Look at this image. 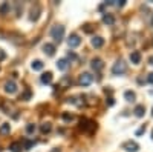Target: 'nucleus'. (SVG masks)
<instances>
[{
	"instance_id": "obj_23",
	"label": "nucleus",
	"mask_w": 153,
	"mask_h": 152,
	"mask_svg": "<svg viewBox=\"0 0 153 152\" xmlns=\"http://www.w3.org/2000/svg\"><path fill=\"white\" fill-rule=\"evenodd\" d=\"M9 149L12 151V152H20L22 151V143H19V142H14L11 146H9Z\"/></svg>"
},
{
	"instance_id": "obj_25",
	"label": "nucleus",
	"mask_w": 153,
	"mask_h": 152,
	"mask_svg": "<svg viewBox=\"0 0 153 152\" xmlns=\"http://www.w3.org/2000/svg\"><path fill=\"white\" fill-rule=\"evenodd\" d=\"M29 98H31V91H29V89H26V91H25V92L22 94L20 100H25V101H28Z\"/></svg>"
},
{
	"instance_id": "obj_20",
	"label": "nucleus",
	"mask_w": 153,
	"mask_h": 152,
	"mask_svg": "<svg viewBox=\"0 0 153 152\" xmlns=\"http://www.w3.org/2000/svg\"><path fill=\"white\" fill-rule=\"evenodd\" d=\"M9 131H11L9 123H3L2 126H0V135H6V134H9Z\"/></svg>"
},
{
	"instance_id": "obj_11",
	"label": "nucleus",
	"mask_w": 153,
	"mask_h": 152,
	"mask_svg": "<svg viewBox=\"0 0 153 152\" xmlns=\"http://www.w3.org/2000/svg\"><path fill=\"white\" fill-rule=\"evenodd\" d=\"M91 43H92L94 48H101L104 45V39H103V37H100V35H97V37H92Z\"/></svg>"
},
{
	"instance_id": "obj_17",
	"label": "nucleus",
	"mask_w": 153,
	"mask_h": 152,
	"mask_svg": "<svg viewBox=\"0 0 153 152\" xmlns=\"http://www.w3.org/2000/svg\"><path fill=\"white\" fill-rule=\"evenodd\" d=\"M31 68H32L34 71H42V69H43V61H42V60H34V61L31 63Z\"/></svg>"
},
{
	"instance_id": "obj_22",
	"label": "nucleus",
	"mask_w": 153,
	"mask_h": 152,
	"mask_svg": "<svg viewBox=\"0 0 153 152\" xmlns=\"http://www.w3.org/2000/svg\"><path fill=\"white\" fill-rule=\"evenodd\" d=\"M35 145V142L34 140H28V138H26V140H23V146H22V149H31L32 146Z\"/></svg>"
},
{
	"instance_id": "obj_4",
	"label": "nucleus",
	"mask_w": 153,
	"mask_h": 152,
	"mask_svg": "<svg viewBox=\"0 0 153 152\" xmlns=\"http://www.w3.org/2000/svg\"><path fill=\"white\" fill-rule=\"evenodd\" d=\"M80 43H81L80 35H76V34H71V35H69V39H68L69 48H76V46H80Z\"/></svg>"
},
{
	"instance_id": "obj_3",
	"label": "nucleus",
	"mask_w": 153,
	"mask_h": 152,
	"mask_svg": "<svg viewBox=\"0 0 153 152\" xmlns=\"http://www.w3.org/2000/svg\"><path fill=\"white\" fill-rule=\"evenodd\" d=\"M78 82H80L81 86H89V85L94 82V75H91L89 72H83V74L80 75V80H78Z\"/></svg>"
},
{
	"instance_id": "obj_26",
	"label": "nucleus",
	"mask_w": 153,
	"mask_h": 152,
	"mask_svg": "<svg viewBox=\"0 0 153 152\" xmlns=\"http://www.w3.org/2000/svg\"><path fill=\"white\" fill-rule=\"evenodd\" d=\"M68 61H74V60H76V54L74 52V51H69L68 52V58H66Z\"/></svg>"
},
{
	"instance_id": "obj_28",
	"label": "nucleus",
	"mask_w": 153,
	"mask_h": 152,
	"mask_svg": "<svg viewBox=\"0 0 153 152\" xmlns=\"http://www.w3.org/2000/svg\"><path fill=\"white\" fill-rule=\"evenodd\" d=\"M113 5H115V6H118V8H121V6L126 5V0H115Z\"/></svg>"
},
{
	"instance_id": "obj_16",
	"label": "nucleus",
	"mask_w": 153,
	"mask_h": 152,
	"mask_svg": "<svg viewBox=\"0 0 153 152\" xmlns=\"http://www.w3.org/2000/svg\"><path fill=\"white\" fill-rule=\"evenodd\" d=\"M9 11H11V6L8 2H3L2 5H0V14L5 16V14H9Z\"/></svg>"
},
{
	"instance_id": "obj_2",
	"label": "nucleus",
	"mask_w": 153,
	"mask_h": 152,
	"mask_svg": "<svg viewBox=\"0 0 153 152\" xmlns=\"http://www.w3.org/2000/svg\"><path fill=\"white\" fill-rule=\"evenodd\" d=\"M126 71H127V65H126L123 60L115 61V65L112 66V72H113V75H123V74H126Z\"/></svg>"
},
{
	"instance_id": "obj_5",
	"label": "nucleus",
	"mask_w": 153,
	"mask_h": 152,
	"mask_svg": "<svg viewBox=\"0 0 153 152\" xmlns=\"http://www.w3.org/2000/svg\"><path fill=\"white\" fill-rule=\"evenodd\" d=\"M123 149H126L127 152H138V149H139V145H138L136 142H132V140H129V142H126V143L123 145Z\"/></svg>"
},
{
	"instance_id": "obj_15",
	"label": "nucleus",
	"mask_w": 153,
	"mask_h": 152,
	"mask_svg": "<svg viewBox=\"0 0 153 152\" xmlns=\"http://www.w3.org/2000/svg\"><path fill=\"white\" fill-rule=\"evenodd\" d=\"M135 115L138 117V118H141V117H144V114H146V108H144V105H138L136 108H135Z\"/></svg>"
},
{
	"instance_id": "obj_10",
	"label": "nucleus",
	"mask_w": 153,
	"mask_h": 152,
	"mask_svg": "<svg viewBox=\"0 0 153 152\" xmlns=\"http://www.w3.org/2000/svg\"><path fill=\"white\" fill-rule=\"evenodd\" d=\"M130 61L133 63V65L141 63V52H139V51H132L130 52Z\"/></svg>"
},
{
	"instance_id": "obj_24",
	"label": "nucleus",
	"mask_w": 153,
	"mask_h": 152,
	"mask_svg": "<svg viewBox=\"0 0 153 152\" xmlns=\"http://www.w3.org/2000/svg\"><path fill=\"white\" fill-rule=\"evenodd\" d=\"M35 129H37V126H35L34 123L26 124V132H28V134H34V132H35Z\"/></svg>"
},
{
	"instance_id": "obj_30",
	"label": "nucleus",
	"mask_w": 153,
	"mask_h": 152,
	"mask_svg": "<svg viewBox=\"0 0 153 152\" xmlns=\"http://www.w3.org/2000/svg\"><path fill=\"white\" fill-rule=\"evenodd\" d=\"M147 83L153 85V72H150V74H149V77H147Z\"/></svg>"
},
{
	"instance_id": "obj_13",
	"label": "nucleus",
	"mask_w": 153,
	"mask_h": 152,
	"mask_svg": "<svg viewBox=\"0 0 153 152\" xmlns=\"http://www.w3.org/2000/svg\"><path fill=\"white\" fill-rule=\"evenodd\" d=\"M103 23H106L107 26H112V25L115 23V17L112 16V14H103Z\"/></svg>"
},
{
	"instance_id": "obj_7",
	"label": "nucleus",
	"mask_w": 153,
	"mask_h": 152,
	"mask_svg": "<svg viewBox=\"0 0 153 152\" xmlns=\"http://www.w3.org/2000/svg\"><path fill=\"white\" fill-rule=\"evenodd\" d=\"M91 66H92V69H94V71L100 72L101 69L104 68V63H103V60H101V58H98V57H97V58H94V60H92Z\"/></svg>"
},
{
	"instance_id": "obj_31",
	"label": "nucleus",
	"mask_w": 153,
	"mask_h": 152,
	"mask_svg": "<svg viewBox=\"0 0 153 152\" xmlns=\"http://www.w3.org/2000/svg\"><path fill=\"white\" fill-rule=\"evenodd\" d=\"M5 58H6L5 51H3V49H0V61H2V60H5Z\"/></svg>"
},
{
	"instance_id": "obj_34",
	"label": "nucleus",
	"mask_w": 153,
	"mask_h": 152,
	"mask_svg": "<svg viewBox=\"0 0 153 152\" xmlns=\"http://www.w3.org/2000/svg\"><path fill=\"white\" fill-rule=\"evenodd\" d=\"M144 131H146V128H141V129H139V131L136 132V135H141V134H143Z\"/></svg>"
},
{
	"instance_id": "obj_8",
	"label": "nucleus",
	"mask_w": 153,
	"mask_h": 152,
	"mask_svg": "<svg viewBox=\"0 0 153 152\" xmlns=\"http://www.w3.org/2000/svg\"><path fill=\"white\" fill-rule=\"evenodd\" d=\"M40 12H42L40 5H35V6L31 9V16H29V19H31L32 22H37V20H38V17H40Z\"/></svg>"
},
{
	"instance_id": "obj_6",
	"label": "nucleus",
	"mask_w": 153,
	"mask_h": 152,
	"mask_svg": "<svg viewBox=\"0 0 153 152\" xmlns=\"http://www.w3.org/2000/svg\"><path fill=\"white\" fill-rule=\"evenodd\" d=\"M5 92L8 94H16L17 92V83L14 80H8L5 83Z\"/></svg>"
},
{
	"instance_id": "obj_1",
	"label": "nucleus",
	"mask_w": 153,
	"mask_h": 152,
	"mask_svg": "<svg viewBox=\"0 0 153 152\" xmlns=\"http://www.w3.org/2000/svg\"><path fill=\"white\" fill-rule=\"evenodd\" d=\"M51 37H52L57 43H61L63 39H65V26H63V25H55V26H52V29H51Z\"/></svg>"
},
{
	"instance_id": "obj_14",
	"label": "nucleus",
	"mask_w": 153,
	"mask_h": 152,
	"mask_svg": "<svg viewBox=\"0 0 153 152\" xmlns=\"http://www.w3.org/2000/svg\"><path fill=\"white\" fill-rule=\"evenodd\" d=\"M68 66H69V61H68L66 58H60V60L57 61V68H58L60 71H66Z\"/></svg>"
},
{
	"instance_id": "obj_21",
	"label": "nucleus",
	"mask_w": 153,
	"mask_h": 152,
	"mask_svg": "<svg viewBox=\"0 0 153 152\" xmlns=\"http://www.w3.org/2000/svg\"><path fill=\"white\" fill-rule=\"evenodd\" d=\"M51 129H52V124H51V123H43V124L40 126V131H42L43 134H49Z\"/></svg>"
},
{
	"instance_id": "obj_18",
	"label": "nucleus",
	"mask_w": 153,
	"mask_h": 152,
	"mask_svg": "<svg viewBox=\"0 0 153 152\" xmlns=\"http://www.w3.org/2000/svg\"><path fill=\"white\" fill-rule=\"evenodd\" d=\"M72 85V79L71 77H63L61 80H60V86L61 88H69Z\"/></svg>"
},
{
	"instance_id": "obj_27",
	"label": "nucleus",
	"mask_w": 153,
	"mask_h": 152,
	"mask_svg": "<svg viewBox=\"0 0 153 152\" xmlns=\"http://www.w3.org/2000/svg\"><path fill=\"white\" fill-rule=\"evenodd\" d=\"M63 120H65V121H72L74 120V115H72V114L65 112V114H63Z\"/></svg>"
},
{
	"instance_id": "obj_33",
	"label": "nucleus",
	"mask_w": 153,
	"mask_h": 152,
	"mask_svg": "<svg viewBox=\"0 0 153 152\" xmlns=\"http://www.w3.org/2000/svg\"><path fill=\"white\" fill-rule=\"evenodd\" d=\"M22 6H20V3H17V16H20V12H22Z\"/></svg>"
},
{
	"instance_id": "obj_12",
	"label": "nucleus",
	"mask_w": 153,
	"mask_h": 152,
	"mask_svg": "<svg viewBox=\"0 0 153 152\" xmlns=\"http://www.w3.org/2000/svg\"><path fill=\"white\" fill-rule=\"evenodd\" d=\"M40 80H42L43 85H51V83H52V72H49V71L45 72V74L42 75V79H40Z\"/></svg>"
},
{
	"instance_id": "obj_9",
	"label": "nucleus",
	"mask_w": 153,
	"mask_h": 152,
	"mask_svg": "<svg viewBox=\"0 0 153 152\" xmlns=\"http://www.w3.org/2000/svg\"><path fill=\"white\" fill-rule=\"evenodd\" d=\"M43 51H45V54L49 55V57H52L55 54V46L52 43H45L43 45Z\"/></svg>"
},
{
	"instance_id": "obj_29",
	"label": "nucleus",
	"mask_w": 153,
	"mask_h": 152,
	"mask_svg": "<svg viewBox=\"0 0 153 152\" xmlns=\"http://www.w3.org/2000/svg\"><path fill=\"white\" fill-rule=\"evenodd\" d=\"M106 103H107V105H109V106H113V105H115V100H113V98H112V97H109V98H107V100H106Z\"/></svg>"
},
{
	"instance_id": "obj_32",
	"label": "nucleus",
	"mask_w": 153,
	"mask_h": 152,
	"mask_svg": "<svg viewBox=\"0 0 153 152\" xmlns=\"http://www.w3.org/2000/svg\"><path fill=\"white\" fill-rule=\"evenodd\" d=\"M84 31H86V32H91V31H92L91 25H86V26H84Z\"/></svg>"
},
{
	"instance_id": "obj_19",
	"label": "nucleus",
	"mask_w": 153,
	"mask_h": 152,
	"mask_svg": "<svg viewBox=\"0 0 153 152\" xmlns=\"http://www.w3.org/2000/svg\"><path fill=\"white\" fill-rule=\"evenodd\" d=\"M124 98H126L127 101H135V100H136V94H135L133 91H126V92H124Z\"/></svg>"
}]
</instances>
